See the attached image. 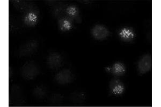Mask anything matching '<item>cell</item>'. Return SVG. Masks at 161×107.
<instances>
[{
	"instance_id": "cell-14",
	"label": "cell",
	"mask_w": 161,
	"mask_h": 107,
	"mask_svg": "<svg viewBox=\"0 0 161 107\" xmlns=\"http://www.w3.org/2000/svg\"><path fill=\"white\" fill-rule=\"evenodd\" d=\"M14 3V6L19 11L21 12L26 11L28 13L29 11H31L33 9L32 8V6L29 5L28 2L24 1H16Z\"/></svg>"
},
{
	"instance_id": "cell-15",
	"label": "cell",
	"mask_w": 161,
	"mask_h": 107,
	"mask_svg": "<svg viewBox=\"0 0 161 107\" xmlns=\"http://www.w3.org/2000/svg\"><path fill=\"white\" fill-rule=\"evenodd\" d=\"M70 100L75 104H81L86 100V95L81 92H74L70 95Z\"/></svg>"
},
{
	"instance_id": "cell-10",
	"label": "cell",
	"mask_w": 161,
	"mask_h": 107,
	"mask_svg": "<svg viewBox=\"0 0 161 107\" xmlns=\"http://www.w3.org/2000/svg\"><path fill=\"white\" fill-rule=\"evenodd\" d=\"M58 26L61 32H66L70 31L73 28L72 20L68 17H62L58 20Z\"/></svg>"
},
{
	"instance_id": "cell-11",
	"label": "cell",
	"mask_w": 161,
	"mask_h": 107,
	"mask_svg": "<svg viewBox=\"0 0 161 107\" xmlns=\"http://www.w3.org/2000/svg\"><path fill=\"white\" fill-rule=\"evenodd\" d=\"M110 72L115 76H121L126 73V69L124 64L121 62H116L110 68Z\"/></svg>"
},
{
	"instance_id": "cell-4",
	"label": "cell",
	"mask_w": 161,
	"mask_h": 107,
	"mask_svg": "<svg viewBox=\"0 0 161 107\" xmlns=\"http://www.w3.org/2000/svg\"><path fill=\"white\" fill-rule=\"evenodd\" d=\"M74 79V76L70 70L62 69L55 75V80L59 85H67L71 83Z\"/></svg>"
},
{
	"instance_id": "cell-3",
	"label": "cell",
	"mask_w": 161,
	"mask_h": 107,
	"mask_svg": "<svg viewBox=\"0 0 161 107\" xmlns=\"http://www.w3.org/2000/svg\"><path fill=\"white\" fill-rule=\"evenodd\" d=\"M152 67V57L150 54H145L137 62V71L140 75L146 74L150 71Z\"/></svg>"
},
{
	"instance_id": "cell-8",
	"label": "cell",
	"mask_w": 161,
	"mask_h": 107,
	"mask_svg": "<svg viewBox=\"0 0 161 107\" xmlns=\"http://www.w3.org/2000/svg\"><path fill=\"white\" fill-rule=\"evenodd\" d=\"M38 15L37 12L33 10L26 13L23 18L24 24L29 27H33L36 25L38 23Z\"/></svg>"
},
{
	"instance_id": "cell-12",
	"label": "cell",
	"mask_w": 161,
	"mask_h": 107,
	"mask_svg": "<svg viewBox=\"0 0 161 107\" xmlns=\"http://www.w3.org/2000/svg\"><path fill=\"white\" fill-rule=\"evenodd\" d=\"M66 14L68 16V18L70 19H77L80 15V10L77 6L71 5L68 6L66 9Z\"/></svg>"
},
{
	"instance_id": "cell-2",
	"label": "cell",
	"mask_w": 161,
	"mask_h": 107,
	"mask_svg": "<svg viewBox=\"0 0 161 107\" xmlns=\"http://www.w3.org/2000/svg\"><path fill=\"white\" fill-rule=\"evenodd\" d=\"M39 44L36 40L27 41L20 45L19 48V55L21 57L28 56L35 54L38 48Z\"/></svg>"
},
{
	"instance_id": "cell-17",
	"label": "cell",
	"mask_w": 161,
	"mask_h": 107,
	"mask_svg": "<svg viewBox=\"0 0 161 107\" xmlns=\"http://www.w3.org/2000/svg\"><path fill=\"white\" fill-rule=\"evenodd\" d=\"M78 2H80V3H82L89 4L90 3H92L93 1H77Z\"/></svg>"
},
{
	"instance_id": "cell-16",
	"label": "cell",
	"mask_w": 161,
	"mask_h": 107,
	"mask_svg": "<svg viewBox=\"0 0 161 107\" xmlns=\"http://www.w3.org/2000/svg\"><path fill=\"white\" fill-rule=\"evenodd\" d=\"M63 100V96L61 95L56 94L52 96L50 101L52 104H59Z\"/></svg>"
},
{
	"instance_id": "cell-13",
	"label": "cell",
	"mask_w": 161,
	"mask_h": 107,
	"mask_svg": "<svg viewBox=\"0 0 161 107\" xmlns=\"http://www.w3.org/2000/svg\"><path fill=\"white\" fill-rule=\"evenodd\" d=\"M47 91L45 87L43 85L37 86L33 89V95L35 98L39 99H44L47 96Z\"/></svg>"
},
{
	"instance_id": "cell-5",
	"label": "cell",
	"mask_w": 161,
	"mask_h": 107,
	"mask_svg": "<svg viewBox=\"0 0 161 107\" xmlns=\"http://www.w3.org/2000/svg\"><path fill=\"white\" fill-rule=\"evenodd\" d=\"M91 34L96 40H104L108 38L110 35L108 29L102 24H96L92 28Z\"/></svg>"
},
{
	"instance_id": "cell-7",
	"label": "cell",
	"mask_w": 161,
	"mask_h": 107,
	"mask_svg": "<svg viewBox=\"0 0 161 107\" xmlns=\"http://www.w3.org/2000/svg\"><path fill=\"white\" fill-rule=\"evenodd\" d=\"M63 57L58 53H52L47 58V64L50 69H57L62 66Z\"/></svg>"
},
{
	"instance_id": "cell-6",
	"label": "cell",
	"mask_w": 161,
	"mask_h": 107,
	"mask_svg": "<svg viewBox=\"0 0 161 107\" xmlns=\"http://www.w3.org/2000/svg\"><path fill=\"white\" fill-rule=\"evenodd\" d=\"M109 89L111 95L118 96L124 93L125 87L124 84L118 79H113L109 83Z\"/></svg>"
},
{
	"instance_id": "cell-9",
	"label": "cell",
	"mask_w": 161,
	"mask_h": 107,
	"mask_svg": "<svg viewBox=\"0 0 161 107\" xmlns=\"http://www.w3.org/2000/svg\"><path fill=\"white\" fill-rule=\"evenodd\" d=\"M118 36L123 41L130 42L136 38V34L132 28L125 27L119 30Z\"/></svg>"
},
{
	"instance_id": "cell-1",
	"label": "cell",
	"mask_w": 161,
	"mask_h": 107,
	"mask_svg": "<svg viewBox=\"0 0 161 107\" xmlns=\"http://www.w3.org/2000/svg\"><path fill=\"white\" fill-rule=\"evenodd\" d=\"M39 74V69L33 61L26 62L22 67L21 74L24 79L31 80L35 79Z\"/></svg>"
}]
</instances>
